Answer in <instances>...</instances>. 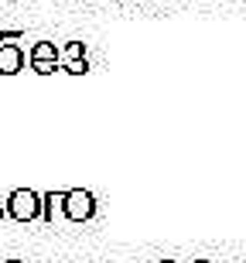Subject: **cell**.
<instances>
[{
  "mask_svg": "<svg viewBox=\"0 0 246 263\" xmlns=\"http://www.w3.org/2000/svg\"><path fill=\"white\" fill-rule=\"evenodd\" d=\"M7 215L14 222H34L41 219V195L31 188H17L7 195Z\"/></svg>",
  "mask_w": 246,
  "mask_h": 263,
  "instance_id": "6da1fadb",
  "label": "cell"
},
{
  "mask_svg": "<svg viewBox=\"0 0 246 263\" xmlns=\"http://www.w3.org/2000/svg\"><path fill=\"white\" fill-rule=\"evenodd\" d=\"M96 215V198L86 188H72L65 192V219L69 222H89Z\"/></svg>",
  "mask_w": 246,
  "mask_h": 263,
  "instance_id": "7a4b0ae2",
  "label": "cell"
},
{
  "mask_svg": "<svg viewBox=\"0 0 246 263\" xmlns=\"http://www.w3.org/2000/svg\"><path fill=\"white\" fill-rule=\"evenodd\" d=\"M24 68V51L14 41H0V76H17Z\"/></svg>",
  "mask_w": 246,
  "mask_h": 263,
  "instance_id": "3957f363",
  "label": "cell"
},
{
  "mask_svg": "<svg viewBox=\"0 0 246 263\" xmlns=\"http://www.w3.org/2000/svg\"><path fill=\"white\" fill-rule=\"evenodd\" d=\"M41 219H45V222L65 219V192H48V195H41Z\"/></svg>",
  "mask_w": 246,
  "mask_h": 263,
  "instance_id": "277c9868",
  "label": "cell"
},
{
  "mask_svg": "<svg viewBox=\"0 0 246 263\" xmlns=\"http://www.w3.org/2000/svg\"><path fill=\"white\" fill-rule=\"evenodd\" d=\"M28 62H62V59H59V48L51 41H34L28 51Z\"/></svg>",
  "mask_w": 246,
  "mask_h": 263,
  "instance_id": "5b68a950",
  "label": "cell"
},
{
  "mask_svg": "<svg viewBox=\"0 0 246 263\" xmlns=\"http://www.w3.org/2000/svg\"><path fill=\"white\" fill-rule=\"evenodd\" d=\"M82 55H86V45H82V41H69L65 48H59L62 65H65V62H72V59H82Z\"/></svg>",
  "mask_w": 246,
  "mask_h": 263,
  "instance_id": "8992f818",
  "label": "cell"
},
{
  "mask_svg": "<svg viewBox=\"0 0 246 263\" xmlns=\"http://www.w3.org/2000/svg\"><path fill=\"white\" fill-rule=\"evenodd\" d=\"M62 68H65L69 76H86V72H89V59H86V55H82V59H72V62H65Z\"/></svg>",
  "mask_w": 246,
  "mask_h": 263,
  "instance_id": "52a82bcc",
  "label": "cell"
},
{
  "mask_svg": "<svg viewBox=\"0 0 246 263\" xmlns=\"http://www.w3.org/2000/svg\"><path fill=\"white\" fill-rule=\"evenodd\" d=\"M31 68H34L38 76H51L55 68H62V62H31Z\"/></svg>",
  "mask_w": 246,
  "mask_h": 263,
  "instance_id": "ba28073f",
  "label": "cell"
},
{
  "mask_svg": "<svg viewBox=\"0 0 246 263\" xmlns=\"http://www.w3.org/2000/svg\"><path fill=\"white\" fill-rule=\"evenodd\" d=\"M21 31H0V41H17Z\"/></svg>",
  "mask_w": 246,
  "mask_h": 263,
  "instance_id": "9c48e42d",
  "label": "cell"
},
{
  "mask_svg": "<svg viewBox=\"0 0 246 263\" xmlns=\"http://www.w3.org/2000/svg\"><path fill=\"white\" fill-rule=\"evenodd\" d=\"M4 215H7V202H4V205H0V219H4Z\"/></svg>",
  "mask_w": 246,
  "mask_h": 263,
  "instance_id": "30bf717a",
  "label": "cell"
},
{
  "mask_svg": "<svg viewBox=\"0 0 246 263\" xmlns=\"http://www.w3.org/2000/svg\"><path fill=\"white\" fill-rule=\"evenodd\" d=\"M4 263H21V260H4Z\"/></svg>",
  "mask_w": 246,
  "mask_h": 263,
  "instance_id": "8fae6325",
  "label": "cell"
},
{
  "mask_svg": "<svg viewBox=\"0 0 246 263\" xmlns=\"http://www.w3.org/2000/svg\"><path fill=\"white\" fill-rule=\"evenodd\" d=\"M0 4H10V0H0Z\"/></svg>",
  "mask_w": 246,
  "mask_h": 263,
  "instance_id": "7c38bea8",
  "label": "cell"
}]
</instances>
